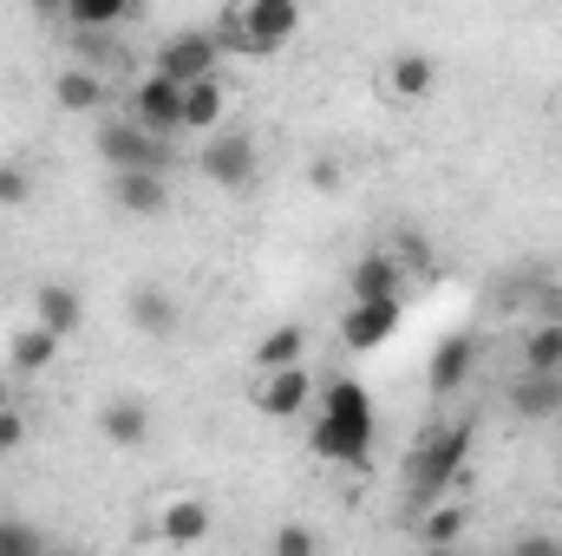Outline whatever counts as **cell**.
Segmentation results:
<instances>
[{"label": "cell", "instance_id": "1", "mask_svg": "<svg viewBox=\"0 0 562 556\" xmlns=\"http://www.w3.org/2000/svg\"><path fill=\"white\" fill-rule=\"evenodd\" d=\"M373 432H380V419H373V393H367L360 380H327V393H321V419L307 425L314 458L347 465V471H367V465H373Z\"/></svg>", "mask_w": 562, "mask_h": 556}, {"label": "cell", "instance_id": "2", "mask_svg": "<svg viewBox=\"0 0 562 556\" xmlns=\"http://www.w3.org/2000/svg\"><path fill=\"white\" fill-rule=\"evenodd\" d=\"M471 445H477L471 419H431L419 438H413V452H406V491H413V511H431V504L471 471Z\"/></svg>", "mask_w": 562, "mask_h": 556}, {"label": "cell", "instance_id": "3", "mask_svg": "<svg viewBox=\"0 0 562 556\" xmlns=\"http://www.w3.org/2000/svg\"><path fill=\"white\" fill-rule=\"evenodd\" d=\"M99 157L112 164V177H125V170H157V177H170V157H177V144L138 132V125L119 112V119H105V125H99Z\"/></svg>", "mask_w": 562, "mask_h": 556}, {"label": "cell", "instance_id": "4", "mask_svg": "<svg viewBox=\"0 0 562 556\" xmlns=\"http://www.w3.org/2000/svg\"><path fill=\"white\" fill-rule=\"evenodd\" d=\"M216 59H223L216 33H210V26H183V33H170V40L150 53V73L170 79V86H196V79H216Z\"/></svg>", "mask_w": 562, "mask_h": 556}, {"label": "cell", "instance_id": "5", "mask_svg": "<svg viewBox=\"0 0 562 556\" xmlns=\"http://www.w3.org/2000/svg\"><path fill=\"white\" fill-rule=\"evenodd\" d=\"M196 170H203L216 190L243 197V190L256 184V170H262V151H256L249 132H216V138H203V151H196Z\"/></svg>", "mask_w": 562, "mask_h": 556}, {"label": "cell", "instance_id": "6", "mask_svg": "<svg viewBox=\"0 0 562 556\" xmlns=\"http://www.w3.org/2000/svg\"><path fill=\"white\" fill-rule=\"evenodd\" d=\"M125 119H132L138 132H150V138L177 144V132H183V86H170V79L144 73L138 86L125 92Z\"/></svg>", "mask_w": 562, "mask_h": 556}, {"label": "cell", "instance_id": "7", "mask_svg": "<svg viewBox=\"0 0 562 556\" xmlns=\"http://www.w3.org/2000/svg\"><path fill=\"white\" fill-rule=\"evenodd\" d=\"M477 360H484V341H477V327H458V334H445L438 347H431V367H425V387H431V400H451L471 374H477Z\"/></svg>", "mask_w": 562, "mask_h": 556}, {"label": "cell", "instance_id": "8", "mask_svg": "<svg viewBox=\"0 0 562 556\" xmlns=\"http://www.w3.org/2000/svg\"><path fill=\"white\" fill-rule=\"evenodd\" d=\"M400 321H406V301H347L340 341H347V354H373L400 334Z\"/></svg>", "mask_w": 562, "mask_h": 556}, {"label": "cell", "instance_id": "9", "mask_svg": "<svg viewBox=\"0 0 562 556\" xmlns=\"http://www.w3.org/2000/svg\"><path fill=\"white\" fill-rule=\"evenodd\" d=\"M243 26H249V59H276L281 46L301 33V7L294 0H249Z\"/></svg>", "mask_w": 562, "mask_h": 556}, {"label": "cell", "instance_id": "10", "mask_svg": "<svg viewBox=\"0 0 562 556\" xmlns=\"http://www.w3.org/2000/svg\"><path fill=\"white\" fill-rule=\"evenodd\" d=\"M307 407H314V374H307V367L256 374V413H269V419H301Z\"/></svg>", "mask_w": 562, "mask_h": 556}, {"label": "cell", "instance_id": "11", "mask_svg": "<svg viewBox=\"0 0 562 556\" xmlns=\"http://www.w3.org/2000/svg\"><path fill=\"white\" fill-rule=\"evenodd\" d=\"M33 327L72 341V334L86 327V294H79L72 281H40V288H33Z\"/></svg>", "mask_w": 562, "mask_h": 556}, {"label": "cell", "instance_id": "12", "mask_svg": "<svg viewBox=\"0 0 562 556\" xmlns=\"http://www.w3.org/2000/svg\"><path fill=\"white\" fill-rule=\"evenodd\" d=\"M125 321H132L138 334H150V341H170V334L183 327V301H177L164 281H144V288H132V301H125Z\"/></svg>", "mask_w": 562, "mask_h": 556}, {"label": "cell", "instance_id": "13", "mask_svg": "<svg viewBox=\"0 0 562 556\" xmlns=\"http://www.w3.org/2000/svg\"><path fill=\"white\" fill-rule=\"evenodd\" d=\"M347 294H353V301H406V269H400L386 249H367V256H353V269H347Z\"/></svg>", "mask_w": 562, "mask_h": 556}, {"label": "cell", "instance_id": "14", "mask_svg": "<svg viewBox=\"0 0 562 556\" xmlns=\"http://www.w3.org/2000/svg\"><path fill=\"white\" fill-rule=\"evenodd\" d=\"M112 203H119V216L150 223V216L170 210V177H157V170H125V177H112Z\"/></svg>", "mask_w": 562, "mask_h": 556}, {"label": "cell", "instance_id": "15", "mask_svg": "<svg viewBox=\"0 0 562 556\" xmlns=\"http://www.w3.org/2000/svg\"><path fill=\"white\" fill-rule=\"evenodd\" d=\"M386 92H393L400 105H419V99H431V92H438V59H431V53H419V46L393 53V59H386Z\"/></svg>", "mask_w": 562, "mask_h": 556}, {"label": "cell", "instance_id": "16", "mask_svg": "<svg viewBox=\"0 0 562 556\" xmlns=\"http://www.w3.org/2000/svg\"><path fill=\"white\" fill-rule=\"evenodd\" d=\"M504 400L517 419H562V374H517Z\"/></svg>", "mask_w": 562, "mask_h": 556}, {"label": "cell", "instance_id": "17", "mask_svg": "<svg viewBox=\"0 0 562 556\" xmlns=\"http://www.w3.org/2000/svg\"><path fill=\"white\" fill-rule=\"evenodd\" d=\"M99 432H105V445L138 452V445H150V407L144 400H105L99 407Z\"/></svg>", "mask_w": 562, "mask_h": 556}, {"label": "cell", "instance_id": "18", "mask_svg": "<svg viewBox=\"0 0 562 556\" xmlns=\"http://www.w3.org/2000/svg\"><path fill=\"white\" fill-rule=\"evenodd\" d=\"M112 92H105V79H99V66H59L53 73V105L59 112H99Z\"/></svg>", "mask_w": 562, "mask_h": 556}, {"label": "cell", "instance_id": "19", "mask_svg": "<svg viewBox=\"0 0 562 556\" xmlns=\"http://www.w3.org/2000/svg\"><path fill=\"white\" fill-rule=\"evenodd\" d=\"M223 112H229V86H223V79H196V86H183V132L216 138V132H223Z\"/></svg>", "mask_w": 562, "mask_h": 556}, {"label": "cell", "instance_id": "20", "mask_svg": "<svg viewBox=\"0 0 562 556\" xmlns=\"http://www.w3.org/2000/svg\"><path fill=\"white\" fill-rule=\"evenodd\" d=\"M210 504L203 498H170L164 511H157V531H164V544H177V551H190V544H203L210 537Z\"/></svg>", "mask_w": 562, "mask_h": 556}, {"label": "cell", "instance_id": "21", "mask_svg": "<svg viewBox=\"0 0 562 556\" xmlns=\"http://www.w3.org/2000/svg\"><path fill=\"white\" fill-rule=\"evenodd\" d=\"M517 374H562V321H530L517 341Z\"/></svg>", "mask_w": 562, "mask_h": 556}, {"label": "cell", "instance_id": "22", "mask_svg": "<svg viewBox=\"0 0 562 556\" xmlns=\"http://www.w3.org/2000/svg\"><path fill=\"white\" fill-rule=\"evenodd\" d=\"M59 347H66L59 334H46V327L26 321V327H13V341H7V360H13L7 374H46V367L59 360Z\"/></svg>", "mask_w": 562, "mask_h": 556}, {"label": "cell", "instance_id": "23", "mask_svg": "<svg viewBox=\"0 0 562 556\" xmlns=\"http://www.w3.org/2000/svg\"><path fill=\"white\" fill-rule=\"evenodd\" d=\"M256 374H281V367H301L307 360V327H294V321H281V327H269L262 341H256Z\"/></svg>", "mask_w": 562, "mask_h": 556}, {"label": "cell", "instance_id": "24", "mask_svg": "<svg viewBox=\"0 0 562 556\" xmlns=\"http://www.w3.org/2000/svg\"><path fill=\"white\" fill-rule=\"evenodd\" d=\"M464 524H471V511L464 504H451V498H438L431 511H419V551H458V537H464Z\"/></svg>", "mask_w": 562, "mask_h": 556}, {"label": "cell", "instance_id": "25", "mask_svg": "<svg viewBox=\"0 0 562 556\" xmlns=\"http://www.w3.org/2000/svg\"><path fill=\"white\" fill-rule=\"evenodd\" d=\"M132 20H138L132 0H72V7H66V26H72V33H92V40L112 33V26H132Z\"/></svg>", "mask_w": 562, "mask_h": 556}, {"label": "cell", "instance_id": "26", "mask_svg": "<svg viewBox=\"0 0 562 556\" xmlns=\"http://www.w3.org/2000/svg\"><path fill=\"white\" fill-rule=\"evenodd\" d=\"M386 256H393L400 269H419V276H438V256H431V243H425L419 230H400V236H386Z\"/></svg>", "mask_w": 562, "mask_h": 556}, {"label": "cell", "instance_id": "27", "mask_svg": "<svg viewBox=\"0 0 562 556\" xmlns=\"http://www.w3.org/2000/svg\"><path fill=\"white\" fill-rule=\"evenodd\" d=\"M0 556H53V544L40 537V524H26V518H0Z\"/></svg>", "mask_w": 562, "mask_h": 556}, {"label": "cell", "instance_id": "28", "mask_svg": "<svg viewBox=\"0 0 562 556\" xmlns=\"http://www.w3.org/2000/svg\"><path fill=\"white\" fill-rule=\"evenodd\" d=\"M33 203V164L0 157V210H26Z\"/></svg>", "mask_w": 562, "mask_h": 556}, {"label": "cell", "instance_id": "29", "mask_svg": "<svg viewBox=\"0 0 562 556\" xmlns=\"http://www.w3.org/2000/svg\"><path fill=\"white\" fill-rule=\"evenodd\" d=\"M269 556H321V537H314V524H301V518L276 524V537H269Z\"/></svg>", "mask_w": 562, "mask_h": 556}, {"label": "cell", "instance_id": "30", "mask_svg": "<svg viewBox=\"0 0 562 556\" xmlns=\"http://www.w3.org/2000/svg\"><path fill=\"white\" fill-rule=\"evenodd\" d=\"M210 33H216V46H223V53H243V59H249V26H243V7H223Z\"/></svg>", "mask_w": 562, "mask_h": 556}, {"label": "cell", "instance_id": "31", "mask_svg": "<svg viewBox=\"0 0 562 556\" xmlns=\"http://www.w3.org/2000/svg\"><path fill=\"white\" fill-rule=\"evenodd\" d=\"M504 556H557V531H524V537H510Z\"/></svg>", "mask_w": 562, "mask_h": 556}, {"label": "cell", "instance_id": "32", "mask_svg": "<svg viewBox=\"0 0 562 556\" xmlns=\"http://www.w3.org/2000/svg\"><path fill=\"white\" fill-rule=\"evenodd\" d=\"M20 445H26V413H20V407H7V413H0V458H7V452H20Z\"/></svg>", "mask_w": 562, "mask_h": 556}, {"label": "cell", "instance_id": "33", "mask_svg": "<svg viewBox=\"0 0 562 556\" xmlns=\"http://www.w3.org/2000/svg\"><path fill=\"white\" fill-rule=\"evenodd\" d=\"M307 184H314V190L327 197V190H340V184H347V170H340L334 157H314V164H307Z\"/></svg>", "mask_w": 562, "mask_h": 556}, {"label": "cell", "instance_id": "34", "mask_svg": "<svg viewBox=\"0 0 562 556\" xmlns=\"http://www.w3.org/2000/svg\"><path fill=\"white\" fill-rule=\"evenodd\" d=\"M7 393H13V387H7V374H0V413H7V407H13V400H7Z\"/></svg>", "mask_w": 562, "mask_h": 556}, {"label": "cell", "instance_id": "35", "mask_svg": "<svg viewBox=\"0 0 562 556\" xmlns=\"http://www.w3.org/2000/svg\"><path fill=\"white\" fill-rule=\"evenodd\" d=\"M419 556H458V551H419Z\"/></svg>", "mask_w": 562, "mask_h": 556}, {"label": "cell", "instance_id": "36", "mask_svg": "<svg viewBox=\"0 0 562 556\" xmlns=\"http://www.w3.org/2000/svg\"><path fill=\"white\" fill-rule=\"evenodd\" d=\"M53 556H79V551H53Z\"/></svg>", "mask_w": 562, "mask_h": 556}, {"label": "cell", "instance_id": "37", "mask_svg": "<svg viewBox=\"0 0 562 556\" xmlns=\"http://www.w3.org/2000/svg\"><path fill=\"white\" fill-rule=\"evenodd\" d=\"M557 556H562V537H557Z\"/></svg>", "mask_w": 562, "mask_h": 556}]
</instances>
